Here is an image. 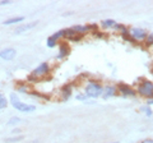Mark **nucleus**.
<instances>
[{"label":"nucleus","mask_w":153,"mask_h":143,"mask_svg":"<svg viewBox=\"0 0 153 143\" xmlns=\"http://www.w3.org/2000/svg\"><path fill=\"white\" fill-rule=\"evenodd\" d=\"M116 21L115 19H111V18H107V19H103L101 22V27L103 30H114V27L116 26Z\"/></svg>","instance_id":"nucleus-12"},{"label":"nucleus","mask_w":153,"mask_h":143,"mask_svg":"<svg viewBox=\"0 0 153 143\" xmlns=\"http://www.w3.org/2000/svg\"><path fill=\"white\" fill-rule=\"evenodd\" d=\"M74 36H76V33L73 31V28H66V30H64V39L69 41L70 39H73Z\"/></svg>","instance_id":"nucleus-16"},{"label":"nucleus","mask_w":153,"mask_h":143,"mask_svg":"<svg viewBox=\"0 0 153 143\" xmlns=\"http://www.w3.org/2000/svg\"><path fill=\"white\" fill-rule=\"evenodd\" d=\"M51 73V66H50V64L49 63H41L38 66H36L35 69L32 70V73H31V75L35 79H37L38 82H40L41 79H44V78H46L47 75H49Z\"/></svg>","instance_id":"nucleus-4"},{"label":"nucleus","mask_w":153,"mask_h":143,"mask_svg":"<svg viewBox=\"0 0 153 143\" xmlns=\"http://www.w3.org/2000/svg\"><path fill=\"white\" fill-rule=\"evenodd\" d=\"M88 30L92 33H97L98 32V26L96 25V23H91V25H88Z\"/></svg>","instance_id":"nucleus-24"},{"label":"nucleus","mask_w":153,"mask_h":143,"mask_svg":"<svg viewBox=\"0 0 153 143\" xmlns=\"http://www.w3.org/2000/svg\"><path fill=\"white\" fill-rule=\"evenodd\" d=\"M111 143H117V142H111Z\"/></svg>","instance_id":"nucleus-33"},{"label":"nucleus","mask_w":153,"mask_h":143,"mask_svg":"<svg viewBox=\"0 0 153 143\" xmlns=\"http://www.w3.org/2000/svg\"><path fill=\"white\" fill-rule=\"evenodd\" d=\"M9 4H12V0H1L0 1V5H9Z\"/></svg>","instance_id":"nucleus-28"},{"label":"nucleus","mask_w":153,"mask_h":143,"mask_svg":"<svg viewBox=\"0 0 153 143\" xmlns=\"http://www.w3.org/2000/svg\"><path fill=\"white\" fill-rule=\"evenodd\" d=\"M71 93H73V84H65L61 87L60 89V96H61V101H66V100H69Z\"/></svg>","instance_id":"nucleus-9"},{"label":"nucleus","mask_w":153,"mask_h":143,"mask_svg":"<svg viewBox=\"0 0 153 143\" xmlns=\"http://www.w3.org/2000/svg\"><path fill=\"white\" fill-rule=\"evenodd\" d=\"M140 111H142V112H144L146 115H147V116H149V118L153 115L152 109H151L149 106H147V105H146V106H142V107H140Z\"/></svg>","instance_id":"nucleus-22"},{"label":"nucleus","mask_w":153,"mask_h":143,"mask_svg":"<svg viewBox=\"0 0 153 143\" xmlns=\"http://www.w3.org/2000/svg\"><path fill=\"white\" fill-rule=\"evenodd\" d=\"M128 32H129V35H130V37L133 39L134 42H143V41H146L147 35H148V32L146 30L139 28V27H130L128 30Z\"/></svg>","instance_id":"nucleus-5"},{"label":"nucleus","mask_w":153,"mask_h":143,"mask_svg":"<svg viewBox=\"0 0 153 143\" xmlns=\"http://www.w3.org/2000/svg\"><path fill=\"white\" fill-rule=\"evenodd\" d=\"M18 91H19V92H23V93H28V95L32 92L31 88H30V86H28V83L19 84V86H18Z\"/></svg>","instance_id":"nucleus-17"},{"label":"nucleus","mask_w":153,"mask_h":143,"mask_svg":"<svg viewBox=\"0 0 153 143\" xmlns=\"http://www.w3.org/2000/svg\"><path fill=\"white\" fill-rule=\"evenodd\" d=\"M10 104H12V106L16 109V110L22 111V112H33L36 110L35 105L22 102L21 100H19L17 93H10Z\"/></svg>","instance_id":"nucleus-3"},{"label":"nucleus","mask_w":153,"mask_h":143,"mask_svg":"<svg viewBox=\"0 0 153 143\" xmlns=\"http://www.w3.org/2000/svg\"><path fill=\"white\" fill-rule=\"evenodd\" d=\"M38 25V22H31V23H23V25L21 26H18L16 30H14V33L16 35H21V33L23 32H27V31H30L32 30V28H35L36 26Z\"/></svg>","instance_id":"nucleus-10"},{"label":"nucleus","mask_w":153,"mask_h":143,"mask_svg":"<svg viewBox=\"0 0 153 143\" xmlns=\"http://www.w3.org/2000/svg\"><path fill=\"white\" fill-rule=\"evenodd\" d=\"M137 95L144 97V98H151L153 97V82L147 78H139L138 79V87L135 89Z\"/></svg>","instance_id":"nucleus-2"},{"label":"nucleus","mask_w":153,"mask_h":143,"mask_svg":"<svg viewBox=\"0 0 153 143\" xmlns=\"http://www.w3.org/2000/svg\"><path fill=\"white\" fill-rule=\"evenodd\" d=\"M85 96L89 100H94L98 97H102L103 95V86L96 79H88L84 84V92Z\"/></svg>","instance_id":"nucleus-1"},{"label":"nucleus","mask_w":153,"mask_h":143,"mask_svg":"<svg viewBox=\"0 0 153 143\" xmlns=\"http://www.w3.org/2000/svg\"><path fill=\"white\" fill-rule=\"evenodd\" d=\"M121 37H123V40H124V41H128V42H131V44H135V42L133 41V39L130 37V35H129V32L123 33V35H121Z\"/></svg>","instance_id":"nucleus-25"},{"label":"nucleus","mask_w":153,"mask_h":143,"mask_svg":"<svg viewBox=\"0 0 153 143\" xmlns=\"http://www.w3.org/2000/svg\"><path fill=\"white\" fill-rule=\"evenodd\" d=\"M25 21V17H13V18H9V19H7L4 23V26H12V25H16V23H19V22H23Z\"/></svg>","instance_id":"nucleus-14"},{"label":"nucleus","mask_w":153,"mask_h":143,"mask_svg":"<svg viewBox=\"0 0 153 143\" xmlns=\"http://www.w3.org/2000/svg\"><path fill=\"white\" fill-rule=\"evenodd\" d=\"M22 130L19 129V128H16V129H13V132H12V134H14V136H19V133H21Z\"/></svg>","instance_id":"nucleus-29"},{"label":"nucleus","mask_w":153,"mask_h":143,"mask_svg":"<svg viewBox=\"0 0 153 143\" xmlns=\"http://www.w3.org/2000/svg\"><path fill=\"white\" fill-rule=\"evenodd\" d=\"M52 36H54L55 37V39L57 40V41H59L60 39H64V30H60V31H57L56 33H54V35H52Z\"/></svg>","instance_id":"nucleus-26"},{"label":"nucleus","mask_w":153,"mask_h":143,"mask_svg":"<svg viewBox=\"0 0 153 143\" xmlns=\"http://www.w3.org/2000/svg\"><path fill=\"white\" fill-rule=\"evenodd\" d=\"M117 93V88L116 86L114 84H106L103 87V95H102V98L103 100H107V98H111L114 96H116Z\"/></svg>","instance_id":"nucleus-7"},{"label":"nucleus","mask_w":153,"mask_h":143,"mask_svg":"<svg viewBox=\"0 0 153 143\" xmlns=\"http://www.w3.org/2000/svg\"><path fill=\"white\" fill-rule=\"evenodd\" d=\"M147 106H151V105H153V97L151 98H147V102H146Z\"/></svg>","instance_id":"nucleus-30"},{"label":"nucleus","mask_w":153,"mask_h":143,"mask_svg":"<svg viewBox=\"0 0 153 143\" xmlns=\"http://www.w3.org/2000/svg\"><path fill=\"white\" fill-rule=\"evenodd\" d=\"M69 52H70L69 45L66 44V42H61V44L59 45V54H57V60L65 59L66 56L69 55Z\"/></svg>","instance_id":"nucleus-11"},{"label":"nucleus","mask_w":153,"mask_h":143,"mask_svg":"<svg viewBox=\"0 0 153 143\" xmlns=\"http://www.w3.org/2000/svg\"><path fill=\"white\" fill-rule=\"evenodd\" d=\"M94 36H96V37H98V39H102V37H103V35H102L101 32H97V33H94Z\"/></svg>","instance_id":"nucleus-31"},{"label":"nucleus","mask_w":153,"mask_h":143,"mask_svg":"<svg viewBox=\"0 0 153 143\" xmlns=\"http://www.w3.org/2000/svg\"><path fill=\"white\" fill-rule=\"evenodd\" d=\"M16 55H17V51L13 47H7V49H3L0 51V58L3 60H13L16 58Z\"/></svg>","instance_id":"nucleus-8"},{"label":"nucleus","mask_w":153,"mask_h":143,"mask_svg":"<svg viewBox=\"0 0 153 143\" xmlns=\"http://www.w3.org/2000/svg\"><path fill=\"white\" fill-rule=\"evenodd\" d=\"M140 143H153V139H144V141H142Z\"/></svg>","instance_id":"nucleus-32"},{"label":"nucleus","mask_w":153,"mask_h":143,"mask_svg":"<svg viewBox=\"0 0 153 143\" xmlns=\"http://www.w3.org/2000/svg\"><path fill=\"white\" fill-rule=\"evenodd\" d=\"M73 28V31L76 33V35H79V36H84L85 33H88L89 30H88V25L87 26H82V25H76L74 27H71Z\"/></svg>","instance_id":"nucleus-13"},{"label":"nucleus","mask_w":153,"mask_h":143,"mask_svg":"<svg viewBox=\"0 0 153 143\" xmlns=\"http://www.w3.org/2000/svg\"><path fill=\"white\" fill-rule=\"evenodd\" d=\"M144 44L147 45V46H153V32H149L147 35V39H146V41H144Z\"/></svg>","instance_id":"nucleus-23"},{"label":"nucleus","mask_w":153,"mask_h":143,"mask_svg":"<svg viewBox=\"0 0 153 143\" xmlns=\"http://www.w3.org/2000/svg\"><path fill=\"white\" fill-rule=\"evenodd\" d=\"M76 100H78V101H84V102H87L89 98L85 96L84 93H79V95H76Z\"/></svg>","instance_id":"nucleus-27"},{"label":"nucleus","mask_w":153,"mask_h":143,"mask_svg":"<svg viewBox=\"0 0 153 143\" xmlns=\"http://www.w3.org/2000/svg\"><path fill=\"white\" fill-rule=\"evenodd\" d=\"M25 139V136L19 134V136H13V137H9V138H5V142L7 143H17V142H21Z\"/></svg>","instance_id":"nucleus-15"},{"label":"nucleus","mask_w":153,"mask_h":143,"mask_svg":"<svg viewBox=\"0 0 153 143\" xmlns=\"http://www.w3.org/2000/svg\"><path fill=\"white\" fill-rule=\"evenodd\" d=\"M8 106V98L4 96V95L0 92V110H3V109H5Z\"/></svg>","instance_id":"nucleus-20"},{"label":"nucleus","mask_w":153,"mask_h":143,"mask_svg":"<svg viewBox=\"0 0 153 143\" xmlns=\"http://www.w3.org/2000/svg\"><path fill=\"white\" fill-rule=\"evenodd\" d=\"M57 42H59V41H57V40L55 39V37L51 35V36L49 37V39H47V41H46V45L49 46L50 49H52V47H55V46L57 45Z\"/></svg>","instance_id":"nucleus-18"},{"label":"nucleus","mask_w":153,"mask_h":143,"mask_svg":"<svg viewBox=\"0 0 153 143\" xmlns=\"http://www.w3.org/2000/svg\"><path fill=\"white\" fill-rule=\"evenodd\" d=\"M114 30L115 31H117L120 35H123V33H125L128 32V27L126 26H124V25H120V23H116V26L114 27Z\"/></svg>","instance_id":"nucleus-19"},{"label":"nucleus","mask_w":153,"mask_h":143,"mask_svg":"<svg viewBox=\"0 0 153 143\" xmlns=\"http://www.w3.org/2000/svg\"><path fill=\"white\" fill-rule=\"evenodd\" d=\"M21 121H22L21 118H18V116H12V118L8 120V125L14 127V125H17V124H19Z\"/></svg>","instance_id":"nucleus-21"},{"label":"nucleus","mask_w":153,"mask_h":143,"mask_svg":"<svg viewBox=\"0 0 153 143\" xmlns=\"http://www.w3.org/2000/svg\"><path fill=\"white\" fill-rule=\"evenodd\" d=\"M116 88H117V92L124 97H135L137 96L135 89L131 88L130 86H128L126 83H119L116 86Z\"/></svg>","instance_id":"nucleus-6"}]
</instances>
